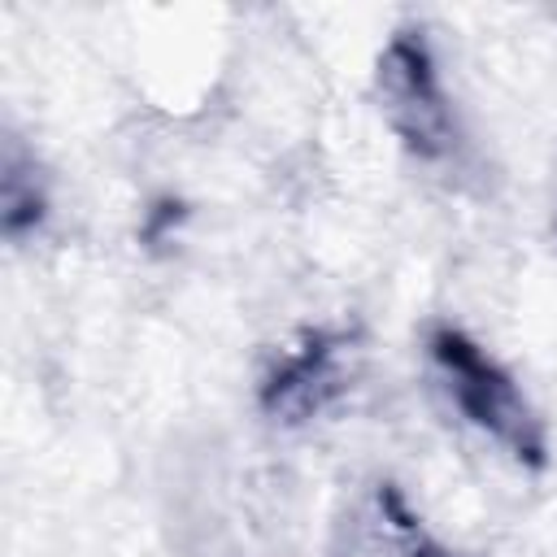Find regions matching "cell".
<instances>
[{
  "instance_id": "3957f363",
  "label": "cell",
  "mask_w": 557,
  "mask_h": 557,
  "mask_svg": "<svg viewBox=\"0 0 557 557\" xmlns=\"http://www.w3.org/2000/svg\"><path fill=\"white\" fill-rule=\"evenodd\" d=\"M413 557H444V553H431V548H418Z\"/></svg>"
},
{
  "instance_id": "6da1fadb",
  "label": "cell",
  "mask_w": 557,
  "mask_h": 557,
  "mask_svg": "<svg viewBox=\"0 0 557 557\" xmlns=\"http://www.w3.org/2000/svg\"><path fill=\"white\" fill-rule=\"evenodd\" d=\"M435 357L444 361V370H448V379H453V392H457L461 409H466L479 426H487L492 435L509 440L518 453L540 457L535 422L527 418V409H522L513 383H509V379H505V374H500L474 344H466L461 335L444 331V335H435Z\"/></svg>"
},
{
  "instance_id": "7a4b0ae2",
  "label": "cell",
  "mask_w": 557,
  "mask_h": 557,
  "mask_svg": "<svg viewBox=\"0 0 557 557\" xmlns=\"http://www.w3.org/2000/svg\"><path fill=\"white\" fill-rule=\"evenodd\" d=\"M383 83H387L392 117H396V126L409 135V144H418V148H426V152L440 148L444 109H440V91H435V78H431V65H426L422 48L396 44V48L387 52Z\"/></svg>"
}]
</instances>
